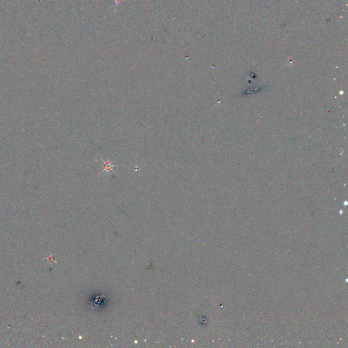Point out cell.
I'll return each mask as SVG.
<instances>
[{"label": "cell", "instance_id": "obj_1", "mask_svg": "<svg viewBox=\"0 0 348 348\" xmlns=\"http://www.w3.org/2000/svg\"><path fill=\"white\" fill-rule=\"evenodd\" d=\"M116 166L115 164H113L112 162H111L109 160H107L106 161L103 162V171H105L107 173L113 171V168Z\"/></svg>", "mask_w": 348, "mask_h": 348}]
</instances>
